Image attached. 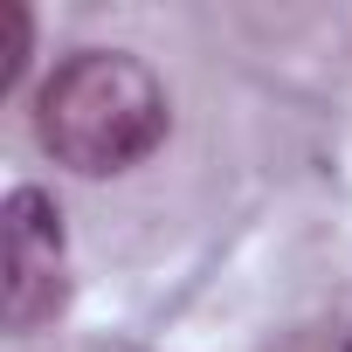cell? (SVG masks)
<instances>
[{
    "mask_svg": "<svg viewBox=\"0 0 352 352\" xmlns=\"http://www.w3.org/2000/svg\"><path fill=\"white\" fill-rule=\"evenodd\" d=\"M345 352H352V345H345Z\"/></svg>",
    "mask_w": 352,
    "mask_h": 352,
    "instance_id": "277c9868",
    "label": "cell"
},
{
    "mask_svg": "<svg viewBox=\"0 0 352 352\" xmlns=\"http://www.w3.org/2000/svg\"><path fill=\"white\" fill-rule=\"evenodd\" d=\"M63 304V214L42 187H14L0 208V318L35 331Z\"/></svg>",
    "mask_w": 352,
    "mask_h": 352,
    "instance_id": "7a4b0ae2",
    "label": "cell"
},
{
    "mask_svg": "<svg viewBox=\"0 0 352 352\" xmlns=\"http://www.w3.org/2000/svg\"><path fill=\"white\" fill-rule=\"evenodd\" d=\"M35 131L69 173H124L166 138V90L138 56L83 49L42 83Z\"/></svg>",
    "mask_w": 352,
    "mask_h": 352,
    "instance_id": "6da1fadb",
    "label": "cell"
},
{
    "mask_svg": "<svg viewBox=\"0 0 352 352\" xmlns=\"http://www.w3.org/2000/svg\"><path fill=\"white\" fill-rule=\"evenodd\" d=\"M0 28H8V42H0V90H8L21 76V56H28V8L0 0Z\"/></svg>",
    "mask_w": 352,
    "mask_h": 352,
    "instance_id": "3957f363",
    "label": "cell"
}]
</instances>
